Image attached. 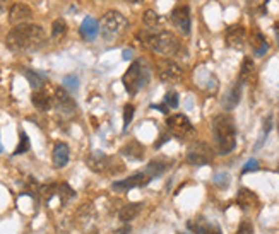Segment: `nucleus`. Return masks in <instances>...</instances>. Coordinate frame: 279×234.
I'll list each match as a JSON object with an SVG mask.
<instances>
[{"mask_svg": "<svg viewBox=\"0 0 279 234\" xmlns=\"http://www.w3.org/2000/svg\"><path fill=\"white\" fill-rule=\"evenodd\" d=\"M64 87L69 89V91H77V87H79V79H77L76 76H65Z\"/></svg>", "mask_w": 279, "mask_h": 234, "instance_id": "obj_35", "label": "nucleus"}, {"mask_svg": "<svg viewBox=\"0 0 279 234\" xmlns=\"http://www.w3.org/2000/svg\"><path fill=\"white\" fill-rule=\"evenodd\" d=\"M81 36H83V39H86V41H93V39H96V36H98L99 33V26H98V21L94 19V17H86V19L83 21V24H81V29H79Z\"/></svg>", "mask_w": 279, "mask_h": 234, "instance_id": "obj_18", "label": "nucleus"}, {"mask_svg": "<svg viewBox=\"0 0 279 234\" xmlns=\"http://www.w3.org/2000/svg\"><path fill=\"white\" fill-rule=\"evenodd\" d=\"M245 38H247V31H245L243 26L233 24L230 28H226V44L230 48H235V50H241L245 44Z\"/></svg>", "mask_w": 279, "mask_h": 234, "instance_id": "obj_13", "label": "nucleus"}, {"mask_svg": "<svg viewBox=\"0 0 279 234\" xmlns=\"http://www.w3.org/2000/svg\"><path fill=\"white\" fill-rule=\"evenodd\" d=\"M86 234H98V229H91V231H88Z\"/></svg>", "mask_w": 279, "mask_h": 234, "instance_id": "obj_43", "label": "nucleus"}, {"mask_svg": "<svg viewBox=\"0 0 279 234\" xmlns=\"http://www.w3.org/2000/svg\"><path fill=\"white\" fill-rule=\"evenodd\" d=\"M187 229L192 231L193 234H223L221 228L218 224H213V222H207L204 217L199 219H192V221L187 222Z\"/></svg>", "mask_w": 279, "mask_h": 234, "instance_id": "obj_14", "label": "nucleus"}, {"mask_svg": "<svg viewBox=\"0 0 279 234\" xmlns=\"http://www.w3.org/2000/svg\"><path fill=\"white\" fill-rule=\"evenodd\" d=\"M127 28V19L118 10H108L101 19V35L105 39H115Z\"/></svg>", "mask_w": 279, "mask_h": 234, "instance_id": "obj_6", "label": "nucleus"}, {"mask_svg": "<svg viewBox=\"0 0 279 234\" xmlns=\"http://www.w3.org/2000/svg\"><path fill=\"white\" fill-rule=\"evenodd\" d=\"M130 231H132V229H130V226H124L122 229H118L117 234H129Z\"/></svg>", "mask_w": 279, "mask_h": 234, "instance_id": "obj_41", "label": "nucleus"}, {"mask_svg": "<svg viewBox=\"0 0 279 234\" xmlns=\"http://www.w3.org/2000/svg\"><path fill=\"white\" fill-rule=\"evenodd\" d=\"M28 151H29V139H28V135H26V132H21L19 133V144H17L14 154L19 156V154H24V152H28Z\"/></svg>", "mask_w": 279, "mask_h": 234, "instance_id": "obj_30", "label": "nucleus"}, {"mask_svg": "<svg viewBox=\"0 0 279 234\" xmlns=\"http://www.w3.org/2000/svg\"><path fill=\"white\" fill-rule=\"evenodd\" d=\"M152 180L149 174L146 173H137L134 174V176H129L125 178V180H118L115 181L113 185H111V190L115 192H127V190H132V188H140V187H146L147 183Z\"/></svg>", "mask_w": 279, "mask_h": 234, "instance_id": "obj_10", "label": "nucleus"}, {"mask_svg": "<svg viewBox=\"0 0 279 234\" xmlns=\"http://www.w3.org/2000/svg\"><path fill=\"white\" fill-rule=\"evenodd\" d=\"M120 152H122V156L132 159V161H140V159L144 157V147L140 146L137 140H130V142H127L120 149Z\"/></svg>", "mask_w": 279, "mask_h": 234, "instance_id": "obj_20", "label": "nucleus"}, {"mask_svg": "<svg viewBox=\"0 0 279 234\" xmlns=\"http://www.w3.org/2000/svg\"><path fill=\"white\" fill-rule=\"evenodd\" d=\"M0 152H2V144H0Z\"/></svg>", "mask_w": 279, "mask_h": 234, "instance_id": "obj_45", "label": "nucleus"}, {"mask_svg": "<svg viewBox=\"0 0 279 234\" xmlns=\"http://www.w3.org/2000/svg\"><path fill=\"white\" fill-rule=\"evenodd\" d=\"M7 5H9V0H0V16L5 12Z\"/></svg>", "mask_w": 279, "mask_h": 234, "instance_id": "obj_40", "label": "nucleus"}, {"mask_svg": "<svg viewBox=\"0 0 279 234\" xmlns=\"http://www.w3.org/2000/svg\"><path fill=\"white\" fill-rule=\"evenodd\" d=\"M168 140H170V133H163V135H161V140H158V142L154 144V147H156V149H159V147H161L163 144L168 142Z\"/></svg>", "mask_w": 279, "mask_h": 234, "instance_id": "obj_39", "label": "nucleus"}, {"mask_svg": "<svg viewBox=\"0 0 279 234\" xmlns=\"http://www.w3.org/2000/svg\"><path fill=\"white\" fill-rule=\"evenodd\" d=\"M140 209H142V205H140V203H129V205H125L124 209L118 212V217H120L122 222H130V221H134L137 215H139Z\"/></svg>", "mask_w": 279, "mask_h": 234, "instance_id": "obj_25", "label": "nucleus"}, {"mask_svg": "<svg viewBox=\"0 0 279 234\" xmlns=\"http://www.w3.org/2000/svg\"><path fill=\"white\" fill-rule=\"evenodd\" d=\"M53 106L57 108L60 113L64 115H74L77 110L76 101L70 98V94L65 91L64 87H58L55 89V94H53Z\"/></svg>", "mask_w": 279, "mask_h": 234, "instance_id": "obj_11", "label": "nucleus"}, {"mask_svg": "<svg viewBox=\"0 0 279 234\" xmlns=\"http://www.w3.org/2000/svg\"><path fill=\"white\" fill-rule=\"evenodd\" d=\"M271 121H273V120H271V117H267V118H266V121H264V132H262V139H260V142L257 144V147H259V146H262V144H264V140H266V137H267V133L271 132Z\"/></svg>", "mask_w": 279, "mask_h": 234, "instance_id": "obj_38", "label": "nucleus"}, {"mask_svg": "<svg viewBox=\"0 0 279 234\" xmlns=\"http://www.w3.org/2000/svg\"><path fill=\"white\" fill-rule=\"evenodd\" d=\"M147 82H149V69L144 60L132 62V65L122 77V84L130 96H136L144 85H147Z\"/></svg>", "mask_w": 279, "mask_h": 234, "instance_id": "obj_4", "label": "nucleus"}, {"mask_svg": "<svg viewBox=\"0 0 279 234\" xmlns=\"http://www.w3.org/2000/svg\"><path fill=\"white\" fill-rule=\"evenodd\" d=\"M166 127H168L170 133H173L178 139H188L193 135V125L190 123L185 115H172L166 118Z\"/></svg>", "mask_w": 279, "mask_h": 234, "instance_id": "obj_9", "label": "nucleus"}, {"mask_svg": "<svg viewBox=\"0 0 279 234\" xmlns=\"http://www.w3.org/2000/svg\"><path fill=\"white\" fill-rule=\"evenodd\" d=\"M67 33V24L64 19H55L53 24H51V38L60 39Z\"/></svg>", "mask_w": 279, "mask_h": 234, "instance_id": "obj_27", "label": "nucleus"}, {"mask_svg": "<svg viewBox=\"0 0 279 234\" xmlns=\"http://www.w3.org/2000/svg\"><path fill=\"white\" fill-rule=\"evenodd\" d=\"M214 185L218 188H221V190H225V188L230 185V176L226 173H218L214 176Z\"/></svg>", "mask_w": 279, "mask_h": 234, "instance_id": "obj_33", "label": "nucleus"}, {"mask_svg": "<svg viewBox=\"0 0 279 234\" xmlns=\"http://www.w3.org/2000/svg\"><path fill=\"white\" fill-rule=\"evenodd\" d=\"M257 169H259V162L255 161V159H250V161H248L247 164L243 166V169H241V174L250 173V171H257Z\"/></svg>", "mask_w": 279, "mask_h": 234, "instance_id": "obj_37", "label": "nucleus"}, {"mask_svg": "<svg viewBox=\"0 0 279 234\" xmlns=\"http://www.w3.org/2000/svg\"><path fill=\"white\" fill-rule=\"evenodd\" d=\"M139 38L144 46H147L158 55L170 57V55L177 53L178 48H180L177 36L170 31H165V29H144L139 35Z\"/></svg>", "mask_w": 279, "mask_h": 234, "instance_id": "obj_2", "label": "nucleus"}, {"mask_svg": "<svg viewBox=\"0 0 279 234\" xmlns=\"http://www.w3.org/2000/svg\"><path fill=\"white\" fill-rule=\"evenodd\" d=\"M31 17H33V10L26 3H14L9 10V21L16 26L26 24V21H29Z\"/></svg>", "mask_w": 279, "mask_h": 234, "instance_id": "obj_15", "label": "nucleus"}, {"mask_svg": "<svg viewBox=\"0 0 279 234\" xmlns=\"http://www.w3.org/2000/svg\"><path fill=\"white\" fill-rule=\"evenodd\" d=\"M31 101H33V105H35L36 108H38L40 111H46V110H50L51 106H53V98H50V96L46 94L45 91H35L31 94Z\"/></svg>", "mask_w": 279, "mask_h": 234, "instance_id": "obj_23", "label": "nucleus"}, {"mask_svg": "<svg viewBox=\"0 0 279 234\" xmlns=\"http://www.w3.org/2000/svg\"><path fill=\"white\" fill-rule=\"evenodd\" d=\"M166 169H168V166H166L165 162L158 161V159H154V161H151L149 164H147L146 174H149L151 178H156V176H159V174L165 173Z\"/></svg>", "mask_w": 279, "mask_h": 234, "instance_id": "obj_26", "label": "nucleus"}, {"mask_svg": "<svg viewBox=\"0 0 279 234\" xmlns=\"http://www.w3.org/2000/svg\"><path fill=\"white\" fill-rule=\"evenodd\" d=\"M278 171H279V168H278Z\"/></svg>", "mask_w": 279, "mask_h": 234, "instance_id": "obj_47", "label": "nucleus"}, {"mask_svg": "<svg viewBox=\"0 0 279 234\" xmlns=\"http://www.w3.org/2000/svg\"><path fill=\"white\" fill-rule=\"evenodd\" d=\"M134 111H136L134 105H125L124 106V130H127V127L130 125V121H132Z\"/></svg>", "mask_w": 279, "mask_h": 234, "instance_id": "obj_34", "label": "nucleus"}, {"mask_svg": "<svg viewBox=\"0 0 279 234\" xmlns=\"http://www.w3.org/2000/svg\"><path fill=\"white\" fill-rule=\"evenodd\" d=\"M57 188H58V185H55V183L43 185V187H40V193H42V196L45 200H50L51 196L57 193Z\"/></svg>", "mask_w": 279, "mask_h": 234, "instance_id": "obj_31", "label": "nucleus"}, {"mask_svg": "<svg viewBox=\"0 0 279 234\" xmlns=\"http://www.w3.org/2000/svg\"><path fill=\"white\" fill-rule=\"evenodd\" d=\"M236 203L243 210L255 209V207H259V196L252 190H248V188H240L236 195Z\"/></svg>", "mask_w": 279, "mask_h": 234, "instance_id": "obj_16", "label": "nucleus"}, {"mask_svg": "<svg viewBox=\"0 0 279 234\" xmlns=\"http://www.w3.org/2000/svg\"><path fill=\"white\" fill-rule=\"evenodd\" d=\"M86 164L91 171L99 173V174H103V173H120V171H124V168H125L120 161H117L115 157H110V156L103 154L101 151L93 152V154L86 159Z\"/></svg>", "mask_w": 279, "mask_h": 234, "instance_id": "obj_5", "label": "nucleus"}, {"mask_svg": "<svg viewBox=\"0 0 279 234\" xmlns=\"http://www.w3.org/2000/svg\"><path fill=\"white\" fill-rule=\"evenodd\" d=\"M170 19L182 35H190V10L187 5L177 7L170 16Z\"/></svg>", "mask_w": 279, "mask_h": 234, "instance_id": "obj_12", "label": "nucleus"}, {"mask_svg": "<svg viewBox=\"0 0 279 234\" xmlns=\"http://www.w3.org/2000/svg\"><path fill=\"white\" fill-rule=\"evenodd\" d=\"M213 132L216 139V147L219 154H230L236 146V128L235 120L230 115L223 113L213 120Z\"/></svg>", "mask_w": 279, "mask_h": 234, "instance_id": "obj_3", "label": "nucleus"}, {"mask_svg": "<svg viewBox=\"0 0 279 234\" xmlns=\"http://www.w3.org/2000/svg\"><path fill=\"white\" fill-rule=\"evenodd\" d=\"M22 72V76L28 79V82L29 85H31L35 91H40V89L43 87V84H45V76L43 74H40V72H36V70H31V69H22L21 70Z\"/></svg>", "mask_w": 279, "mask_h": 234, "instance_id": "obj_24", "label": "nucleus"}, {"mask_svg": "<svg viewBox=\"0 0 279 234\" xmlns=\"http://www.w3.org/2000/svg\"><path fill=\"white\" fill-rule=\"evenodd\" d=\"M142 22H144V26H146L147 29H154V28H158V24H159V16L154 12V10L149 9V10H146V12H144Z\"/></svg>", "mask_w": 279, "mask_h": 234, "instance_id": "obj_28", "label": "nucleus"}, {"mask_svg": "<svg viewBox=\"0 0 279 234\" xmlns=\"http://www.w3.org/2000/svg\"><path fill=\"white\" fill-rule=\"evenodd\" d=\"M69 156H70V149L65 142L55 144L53 154H51V161H53L55 168H64L67 162H69Z\"/></svg>", "mask_w": 279, "mask_h": 234, "instance_id": "obj_17", "label": "nucleus"}, {"mask_svg": "<svg viewBox=\"0 0 279 234\" xmlns=\"http://www.w3.org/2000/svg\"><path fill=\"white\" fill-rule=\"evenodd\" d=\"M250 44H252V50H254L255 57H262V55H266V51L269 50V43H267L266 36L260 31H254V35H252V38H250Z\"/></svg>", "mask_w": 279, "mask_h": 234, "instance_id": "obj_22", "label": "nucleus"}, {"mask_svg": "<svg viewBox=\"0 0 279 234\" xmlns=\"http://www.w3.org/2000/svg\"><path fill=\"white\" fill-rule=\"evenodd\" d=\"M165 106L168 108V110H175V108L178 106V94L177 92H166V96H165Z\"/></svg>", "mask_w": 279, "mask_h": 234, "instance_id": "obj_32", "label": "nucleus"}, {"mask_svg": "<svg viewBox=\"0 0 279 234\" xmlns=\"http://www.w3.org/2000/svg\"><path fill=\"white\" fill-rule=\"evenodd\" d=\"M236 234H254V226L250 221H241L236 229Z\"/></svg>", "mask_w": 279, "mask_h": 234, "instance_id": "obj_36", "label": "nucleus"}, {"mask_svg": "<svg viewBox=\"0 0 279 234\" xmlns=\"http://www.w3.org/2000/svg\"><path fill=\"white\" fill-rule=\"evenodd\" d=\"M240 98H241V82H236L230 87V91L223 98V108L226 111H232L240 103Z\"/></svg>", "mask_w": 279, "mask_h": 234, "instance_id": "obj_19", "label": "nucleus"}, {"mask_svg": "<svg viewBox=\"0 0 279 234\" xmlns=\"http://www.w3.org/2000/svg\"><path fill=\"white\" fill-rule=\"evenodd\" d=\"M257 79V74H255V65L254 60L250 57H245L243 64L240 67V82H254Z\"/></svg>", "mask_w": 279, "mask_h": 234, "instance_id": "obj_21", "label": "nucleus"}, {"mask_svg": "<svg viewBox=\"0 0 279 234\" xmlns=\"http://www.w3.org/2000/svg\"><path fill=\"white\" fill-rule=\"evenodd\" d=\"M278 130H279V121H278Z\"/></svg>", "mask_w": 279, "mask_h": 234, "instance_id": "obj_46", "label": "nucleus"}, {"mask_svg": "<svg viewBox=\"0 0 279 234\" xmlns=\"http://www.w3.org/2000/svg\"><path fill=\"white\" fill-rule=\"evenodd\" d=\"M46 41L45 29L38 24H19L5 38V44L9 50L21 53V51H35L40 50Z\"/></svg>", "mask_w": 279, "mask_h": 234, "instance_id": "obj_1", "label": "nucleus"}, {"mask_svg": "<svg viewBox=\"0 0 279 234\" xmlns=\"http://www.w3.org/2000/svg\"><path fill=\"white\" fill-rule=\"evenodd\" d=\"M274 31H276V38H278V43H279V22L274 24Z\"/></svg>", "mask_w": 279, "mask_h": 234, "instance_id": "obj_42", "label": "nucleus"}, {"mask_svg": "<svg viewBox=\"0 0 279 234\" xmlns=\"http://www.w3.org/2000/svg\"><path fill=\"white\" fill-rule=\"evenodd\" d=\"M156 70H158V77L163 82H170V84H177L182 80L184 77V70L182 67L173 60L168 58H159L156 62Z\"/></svg>", "mask_w": 279, "mask_h": 234, "instance_id": "obj_8", "label": "nucleus"}, {"mask_svg": "<svg viewBox=\"0 0 279 234\" xmlns=\"http://www.w3.org/2000/svg\"><path fill=\"white\" fill-rule=\"evenodd\" d=\"M57 193H58V196H60V200H62V203H67L69 202L70 198H74V195H76V192L72 190V188L69 187L67 183H62V185H58V188H57Z\"/></svg>", "mask_w": 279, "mask_h": 234, "instance_id": "obj_29", "label": "nucleus"}, {"mask_svg": "<svg viewBox=\"0 0 279 234\" xmlns=\"http://www.w3.org/2000/svg\"><path fill=\"white\" fill-rule=\"evenodd\" d=\"M214 159V152L206 142H195L187 151V162L190 166H206Z\"/></svg>", "mask_w": 279, "mask_h": 234, "instance_id": "obj_7", "label": "nucleus"}, {"mask_svg": "<svg viewBox=\"0 0 279 234\" xmlns=\"http://www.w3.org/2000/svg\"><path fill=\"white\" fill-rule=\"evenodd\" d=\"M127 2H130V3H139V2H142V0H127Z\"/></svg>", "mask_w": 279, "mask_h": 234, "instance_id": "obj_44", "label": "nucleus"}]
</instances>
